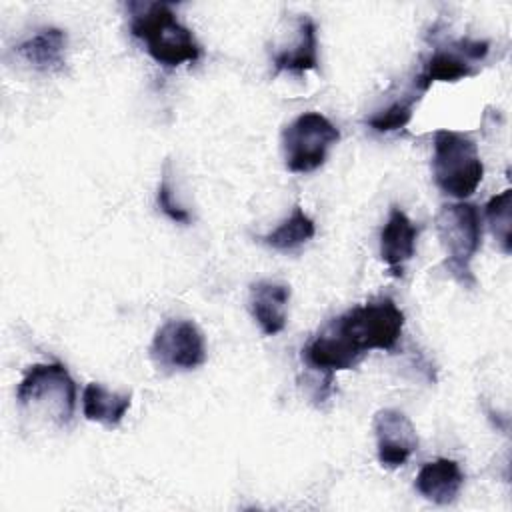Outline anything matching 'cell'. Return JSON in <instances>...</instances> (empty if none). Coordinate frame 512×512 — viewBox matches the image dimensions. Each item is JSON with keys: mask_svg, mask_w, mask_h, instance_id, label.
<instances>
[{"mask_svg": "<svg viewBox=\"0 0 512 512\" xmlns=\"http://www.w3.org/2000/svg\"><path fill=\"white\" fill-rule=\"evenodd\" d=\"M402 328L404 314L386 296L332 318L302 348V360L332 382L334 372L350 370L368 350H394Z\"/></svg>", "mask_w": 512, "mask_h": 512, "instance_id": "cell-1", "label": "cell"}, {"mask_svg": "<svg viewBox=\"0 0 512 512\" xmlns=\"http://www.w3.org/2000/svg\"><path fill=\"white\" fill-rule=\"evenodd\" d=\"M130 32L142 40L146 52L162 66L174 68L184 62H196L202 54L194 34L176 18L166 2L132 4Z\"/></svg>", "mask_w": 512, "mask_h": 512, "instance_id": "cell-2", "label": "cell"}, {"mask_svg": "<svg viewBox=\"0 0 512 512\" xmlns=\"http://www.w3.org/2000/svg\"><path fill=\"white\" fill-rule=\"evenodd\" d=\"M18 408L64 428L74 414L76 384L62 362L32 364L16 388Z\"/></svg>", "mask_w": 512, "mask_h": 512, "instance_id": "cell-3", "label": "cell"}, {"mask_svg": "<svg viewBox=\"0 0 512 512\" xmlns=\"http://www.w3.org/2000/svg\"><path fill=\"white\" fill-rule=\"evenodd\" d=\"M432 174L446 196L456 200L472 196L484 176L476 142L462 132L438 130L434 134Z\"/></svg>", "mask_w": 512, "mask_h": 512, "instance_id": "cell-4", "label": "cell"}, {"mask_svg": "<svg viewBox=\"0 0 512 512\" xmlns=\"http://www.w3.org/2000/svg\"><path fill=\"white\" fill-rule=\"evenodd\" d=\"M436 232L446 250L444 268L462 286H476L470 262L482 244V220L474 204H444L436 214Z\"/></svg>", "mask_w": 512, "mask_h": 512, "instance_id": "cell-5", "label": "cell"}, {"mask_svg": "<svg viewBox=\"0 0 512 512\" xmlns=\"http://www.w3.org/2000/svg\"><path fill=\"white\" fill-rule=\"evenodd\" d=\"M338 140L340 130L324 114L304 112L282 132L284 164L290 172H312L326 162Z\"/></svg>", "mask_w": 512, "mask_h": 512, "instance_id": "cell-6", "label": "cell"}, {"mask_svg": "<svg viewBox=\"0 0 512 512\" xmlns=\"http://www.w3.org/2000/svg\"><path fill=\"white\" fill-rule=\"evenodd\" d=\"M150 356L164 370H194L206 362L204 336L190 320H168L156 330Z\"/></svg>", "mask_w": 512, "mask_h": 512, "instance_id": "cell-7", "label": "cell"}, {"mask_svg": "<svg viewBox=\"0 0 512 512\" xmlns=\"http://www.w3.org/2000/svg\"><path fill=\"white\" fill-rule=\"evenodd\" d=\"M488 46L490 44L486 40L462 38L450 46L436 48L426 60L422 72L414 78L412 86L424 94L432 82H456L460 78L472 76L476 72L472 66L486 58Z\"/></svg>", "mask_w": 512, "mask_h": 512, "instance_id": "cell-8", "label": "cell"}, {"mask_svg": "<svg viewBox=\"0 0 512 512\" xmlns=\"http://www.w3.org/2000/svg\"><path fill=\"white\" fill-rule=\"evenodd\" d=\"M380 466L394 470L408 462L418 450V434L410 418L394 408H384L372 420Z\"/></svg>", "mask_w": 512, "mask_h": 512, "instance_id": "cell-9", "label": "cell"}, {"mask_svg": "<svg viewBox=\"0 0 512 512\" xmlns=\"http://www.w3.org/2000/svg\"><path fill=\"white\" fill-rule=\"evenodd\" d=\"M416 238L418 228L412 224L404 210L392 206L390 216L380 232V258L386 262L394 278L404 274V264L414 256Z\"/></svg>", "mask_w": 512, "mask_h": 512, "instance_id": "cell-10", "label": "cell"}, {"mask_svg": "<svg viewBox=\"0 0 512 512\" xmlns=\"http://www.w3.org/2000/svg\"><path fill=\"white\" fill-rule=\"evenodd\" d=\"M272 64L276 72H292L304 74L306 70L318 68V36L316 24L308 14H300L294 22V36L288 44L280 46L274 56Z\"/></svg>", "mask_w": 512, "mask_h": 512, "instance_id": "cell-11", "label": "cell"}, {"mask_svg": "<svg viewBox=\"0 0 512 512\" xmlns=\"http://www.w3.org/2000/svg\"><path fill=\"white\" fill-rule=\"evenodd\" d=\"M290 288L272 280H258L250 286V312L266 336H276L286 326Z\"/></svg>", "mask_w": 512, "mask_h": 512, "instance_id": "cell-12", "label": "cell"}, {"mask_svg": "<svg viewBox=\"0 0 512 512\" xmlns=\"http://www.w3.org/2000/svg\"><path fill=\"white\" fill-rule=\"evenodd\" d=\"M464 484V474L456 460L450 458H436L426 462L420 472L416 474L414 488L420 496L434 504H452L460 494Z\"/></svg>", "mask_w": 512, "mask_h": 512, "instance_id": "cell-13", "label": "cell"}, {"mask_svg": "<svg viewBox=\"0 0 512 512\" xmlns=\"http://www.w3.org/2000/svg\"><path fill=\"white\" fill-rule=\"evenodd\" d=\"M66 32L54 26L40 28L16 46V54L38 72H60L66 64Z\"/></svg>", "mask_w": 512, "mask_h": 512, "instance_id": "cell-14", "label": "cell"}, {"mask_svg": "<svg viewBox=\"0 0 512 512\" xmlns=\"http://www.w3.org/2000/svg\"><path fill=\"white\" fill-rule=\"evenodd\" d=\"M132 404L130 392H110L98 382L86 384L82 392V412L88 420L106 428H116Z\"/></svg>", "mask_w": 512, "mask_h": 512, "instance_id": "cell-15", "label": "cell"}, {"mask_svg": "<svg viewBox=\"0 0 512 512\" xmlns=\"http://www.w3.org/2000/svg\"><path fill=\"white\" fill-rule=\"evenodd\" d=\"M314 234H316L314 220L296 204L292 214L282 224H278V228H274L264 236H258V240L274 250L292 252L302 244H306L308 240H312Z\"/></svg>", "mask_w": 512, "mask_h": 512, "instance_id": "cell-16", "label": "cell"}, {"mask_svg": "<svg viewBox=\"0 0 512 512\" xmlns=\"http://www.w3.org/2000/svg\"><path fill=\"white\" fill-rule=\"evenodd\" d=\"M420 94L422 92L412 86V92L390 102L386 108L378 110L374 116L366 120V124L376 132H396L404 128L412 118V110H414V104L420 100Z\"/></svg>", "mask_w": 512, "mask_h": 512, "instance_id": "cell-17", "label": "cell"}, {"mask_svg": "<svg viewBox=\"0 0 512 512\" xmlns=\"http://www.w3.org/2000/svg\"><path fill=\"white\" fill-rule=\"evenodd\" d=\"M510 202H512V190H504L498 196L490 198V202L486 204V218L490 222L492 234L496 236V240L502 246L504 254H510L512 250V238H510Z\"/></svg>", "mask_w": 512, "mask_h": 512, "instance_id": "cell-18", "label": "cell"}, {"mask_svg": "<svg viewBox=\"0 0 512 512\" xmlns=\"http://www.w3.org/2000/svg\"><path fill=\"white\" fill-rule=\"evenodd\" d=\"M156 202H158V208H160L170 220H174L176 224H190V222H192L190 212H188L180 202L174 200V192H172L170 178H168V164L164 166V174H162V180H160V186H158Z\"/></svg>", "mask_w": 512, "mask_h": 512, "instance_id": "cell-19", "label": "cell"}]
</instances>
